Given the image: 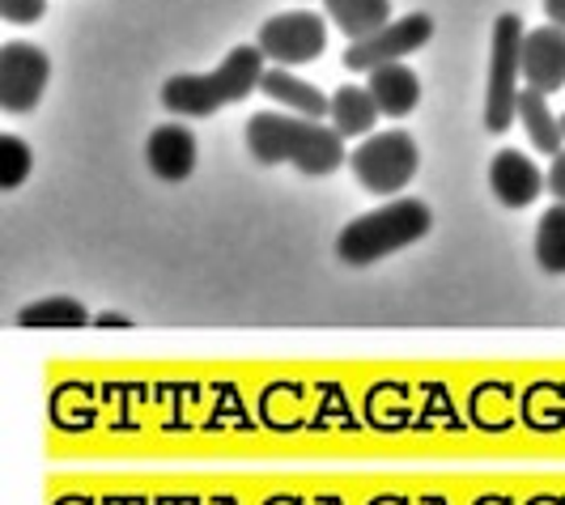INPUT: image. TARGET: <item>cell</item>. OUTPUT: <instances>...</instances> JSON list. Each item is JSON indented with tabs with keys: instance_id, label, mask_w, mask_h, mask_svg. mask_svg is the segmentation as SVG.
<instances>
[{
	"instance_id": "cell-1",
	"label": "cell",
	"mask_w": 565,
	"mask_h": 505,
	"mask_svg": "<svg viewBox=\"0 0 565 505\" xmlns=\"http://www.w3.org/2000/svg\"><path fill=\"white\" fill-rule=\"evenodd\" d=\"M247 149L259 166H298L302 174H332L340 170L344 153V137L332 123L319 119H302V115H281V111H259L247 119Z\"/></svg>"
},
{
	"instance_id": "cell-2",
	"label": "cell",
	"mask_w": 565,
	"mask_h": 505,
	"mask_svg": "<svg viewBox=\"0 0 565 505\" xmlns=\"http://www.w3.org/2000/svg\"><path fill=\"white\" fill-rule=\"evenodd\" d=\"M268 60L259 47H234L213 73H179L162 85V107L183 119H209L230 103H243L259 89Z\"/></svg>"
},
{
	"instance_id": "cell-3",
	"label": "cell",
	"mask_w": 565,
	"mask_h": 505,
	"mask_svg": "<svg viewBox=\"0 0 565 505\" xmlns=\"http://www.w3.org/2000/svg\"><path fill=\"white\" fill-rule=\"evenodd\" d=\"M429 225H434V213H429L425 200H413V196L392 200V204H383V208H374V213L353 217V222L340 229V238H337L340 264H349V268H370V264H379V259H387V255L422 243L425 234H429Z\"/></svg>"
},
{
	"instance_id": "cell-4",
	"label": "cell",
	"mask_w": 565,
	"mask_h": 505,
	"mask_svg": "<svg viewBox=\"0 0 565 505\" xmlns=\"http://www.w3.org/2000/svg\"><path fill=\"white\" fill-rule=\"evenodd\" d=\"M523 18L502 13L493 22V56H489V85H484V128L493 137L510 132L519 119V94H523Z\"/></svg>"
},
{
	"instance_id": "cell-5",
	"label": "cell",
	"mask_w": 565,
	"mask_h": 505,
	"mask_svg": "<svg viewBox=\"0 0 565 505\" xmlns=\"http://www.w3.org/2000/svg\"><path fill=\"white\" fill-rule=\"evenodd\" d=\"M422 166V153H417V141L408 132H374L366 141L349 153V170L353 179L374 192V196H396L399 187L413 183V174Z\"/></svg>"
},
{
	"instance_id": "cell-6",
	"label": "cell",
	"mask_w": 565,
	"mask_h": 505,
	"mask_svg": "<svg viewBox=\"0 0 565 505\" xmlns=\"http://www.w3.org/2000/svg\"><path fill=\"white\" fill-rule=\"evenodd\" d=\"M255 47L264 52V60H273L277 68H298L323 56L328 47V22L311 13V9H294V13H277L259 26Z\"/></svg>"
},
{
	"instance_id": "cell-7",
	"label": "cell",
	"mask_w": 565,
	"mask_h": 505,
	"mask_svg": "<svg viewBox=\"0 0 565 505\" xmlns=\"http://www.w3.org/2000/svg\"><path fill=\"white\" fill-rule=\"evenodd\" d=\"M52 77V60L34 43H4L0 47V107L9 115H30L43 103V89Z\"/></svg>"
},
{
	"instance_id": "cell-8",
	"label": "cell",
	"mask_w": 565,
	"mask_h": 505,
	"mask_svg": "<svg viewBox=\"0 0 565 505\" xmlns=\"http://www.w3.org/2000/svg\"><path fill=\"white\" fill-rule=\"evenodd\" d=\"M429 39H434L429 13H408V18H396L392 26H383L379 34L362 39V43H349L344 64H349L353 73H374V68H383V64H396V60L413 56Z\"/></svg>"
},
{
	"instance_id": "cell-9",
	"label": "cell",
	"mask_w": 565,
	"mask_h": 505,
	"mask_svg": "<svg viewBox=\"0 0 565 505\" xmlns=\"http://www.w3.org/2000/svg\"><path fill=\"white\" fill-rule=\"evenodd\" d=\"M523 85L540 89V94H557L565 89V30L562 26H540L527 30L523 39Z\"/></svg>"
},
{
	"instance_id": "cell-10",
	"label": "cell",
	"mask_w": 565,
	"mask_h": 505,
	"mask_svg": "<svg viewBox=\"0 0 565 505\" xmlns=\"http://www.w3.org/2000/svg\"><path fill=\"white\" fill-rule=\"evenodd\" d=\"M489 187H493V196L502 200L507 208H527V204H536L540 192L548 187V174H540V166L527 153L502 149V153H493V162H489Z\"/></svg>"
},
{
	"instance_id": "cell-11",
	"label": "cell",
	"mask_w": 565,
	"mask_h": 505,
	"mask_svg": "<svg viewBox=\"0 0 565 505\" xmlns=\"http://www.w3.org/2000/svg\"><path fill=\"white\" fill-rule=\"evenodd\" d=\"M145 158H149V170L162 183H183L196 170V137H192V128H183V123L153 128L149 141H145Z\"/></svg>"
},
{
	"instance_id": "cell-12",
	"label": "cell",
	"mask_w": 565,
	"mask_h": 505,
	"mask_svg": "<svg viewBox=\"0 0 565 505\" xmlns=\"http://www.w3.org/2000/svg\"><path fill=\"white\" fill-rule=\"evenodd\" d=\"M370 94H374V103H379V111L392 115V119H404V115L413 111L417 103H422V82H417V73L396 60V64H383V68H374L370 73Z\"/></svg>"
},
{
	"instance_id": "cell-13",
	"label": "cell",
	"mask_w": 565,
	"mask_h": 505,
	"mask_svg": "<svg viewBox=\"0 0 565 505\" xmlns=\"http://www.w3.org/2000/svg\"><path fill=\"white\" fill-rule=\"evenodd\" d=\"M259 89H264L273 103H281L285 111L302 115V119H328V115H332V98H323L315 85H307L302 77H294L289 68H268Z\"/></svg>"
},
{
	"instance_id": "cell-14",
	"label": "cell",
	"mask_w": 565,
	"mask_h": 505,
	"mask_svg": "<svg viewBox=\"0 0 565 505\" xmlns=\"http://www.w3.org/2000/svg\"><path fill=\"white\" fill-rule=\"evenodd\" d=\"M323 9H328V18L337 22L349 43H362V39L396 22L392 18V0H323Z\"/></svg>"
},
{
	"instance_id": "cell-15",
	"label": "cell",
	"mask_w": 565,
	"mask_h": 505,
	"mask_svg": "<svg viewBox=\"0 0 565 505\" xmlns=\"http://www.w3.org/2000/svg\"><path fill=\"white\" fill-rule=\"evenodd\" d=\"M379 103H374V94L362 89V85H344L332 94V128H337L340 137L349 141V137H374V119H379Z\"/></svg>"
},
{
	"instance_id": "cell-16",
	"label": "cell",
	"mask_w": 565,
	"mask_h": 505,
	"mask_svg": "<svg viewBox=\"0 0 565 505\" xmlns=\"http://www.w3.org/2000/svg\"><path fill=\"white\" fill-rule=\"evenodd\" d=\"M519 123L527 128V137H532V144H536L540 153H553L557 158L565 149L562 115L548 111V94L523 85V94H519Z\"/></svg>"
},
{
	"instance_id": "cell-17",
	"label": "cell",
	"mask_w": 565,
	"mask_h": 505,
	"mask_svg": "<svg viewBox=\"0 0 565 505\" xmlns=\"http://www.w3.org/2000/svg\"><path fill=\"white\" fill-rule=\"evenodd\" d=\"M18 323L22 327H85L89 310L77 298H43V302L18 310Z\"/></svg>"
},
{
	"instance_id": "cell-18",
	"label": "cell",
	"mask_w": 565,
	"mask_h": 505,
	"mask_svg": "<svg viewBox=\"0 0 565 505\" xmlns=\"http://www.w3.org/2000/svg\"><path fill=\"white\" fill-rule=\"evenodd\" d=\"M536 259L544 272H565V204H553L536 229Z\"/></svg>"
},
{
	"instance_id": "cell-19",
	"label": "cell",
	"mask_w": 565,
	"mask_h": 505,
	"mask_svg": "<svg viewBox=\"0 0 565 505\" xmlns=\"http://www.w3.org/2000/svg\"><path fill=\"white\" fill-rule=\"evenodd\" d=\"M30 166H34L30 144L22 141V137H13V132H4V137H0V187H4V192L22 187Z\"/></svg>"
},
{
	"instance_id": "cell-20",
	"label": "cell",
	"mask_w": 565,
	"mask_h": 505,
	"mask_svg": "<svg viewBox=\"0 0 565 505\" xmlns=\"http://www.w3.org/2000/svg\"><path fill=\"white\" fill-rule=\"evenodd\" d=\"M47 13V0H0V18L13 26H30Z\"/></svg>"
},
{
	"instance_id": "cell-21",
	"label": "cell",
	"mask_w": 565,
	"mask_h": 505,
	"mask_svg": "<svg viewBox=\"0 0 565 505\" xmlns=\"http://www.w3.org/2000/svg\"><path fill=\"white\" fill-rule=\"evenodd\" d=\"M548 192L557 196V204H565V149L553 158V166H548Z\"/></svg>"
},
{
	"instance_id": "cell-22",
	"label": "cell",
	"mask_w": 565,
	"mask_h": 505,
	"mask_svg": "<svg viewBox=\"0 0 565 505\" xmlns=\"http://www.w3.org/2000/svg\"><path fill=\"white\" fill-rule=\"evenodd\" d=\"M544 13H548V22H553V26L565 30V0H544Z\"/></svg>"
},
{
	"instance_id": "cell-23",
	"label": "cell",
	"mask_w": 565,
	"mask_h": 505,
	"mask_svg": "<svg viewBox=\"0 0 565 505\" xmlns=\"http://www.w3.org/2000/svg\"><path fill=\"white\" fill-rule=\"evenodd\" d=\"M94 323H98V327H128V319H124V314H98Z\"/></svg>"
},
{
	"instance_id": "cell-24",
	"label": "cell",
	"mask_w": 565,
	"mask_h": 505,
	"mask_svg": "<svg viewBox=\"0 0 565 505\" xmlns=\"http://www.w3.org/2000/svg\"><path fill=\"white\" fill-rule=\"evenodd\" d=\"M562 132H565V115H562Z\"/></svg>"
}]
</instances>
